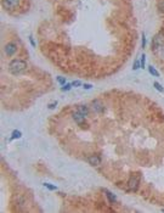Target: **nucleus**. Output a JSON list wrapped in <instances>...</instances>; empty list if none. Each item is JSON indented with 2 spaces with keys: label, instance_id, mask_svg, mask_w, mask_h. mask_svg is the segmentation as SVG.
Instances as JSON below:
<instances>
[{
  "label": "nucleus",
  "instance_id": "1",
  "mask_svg": "<svg viewBox=\"0 0 164 213\" xmlns=\"http://www.w3.org/2000/svg\"><path fill=\"white\" fill-rule=\"evenodd\" d=\"M27 70V62L21 59H15V60H11L10 64H9V71L12 73V74H22L23 72Z\"/></svg>",
  "mask_w": 164,
  "mask_h": 213
},
{
  "label": "nucleus",
  "instance_id": "2",
  "mask_svg": "<svg viewBox=\"0 0 164 213\" xmlns=\"http://www.w3.org/2000/svg\"><path fill=\"white\" fill-rule=\"evenodd\" d=\"M4 51L6 54V56H9V57L14 56L15 54L17 53V45H16V43H14V42L7 43L6 45L4 46Z\"/></svg>",
  "mask_w": 164,
  "mask_h": 213
},
{
  "label": "nucleus",
  "instance_id": "3",
  "mask_svg": "<svg viewBox=\"0 0 164 213\" xmlns=\"http://www.w3.org/2000/svg\"><path fill=\"white\" fill-rule=\"evenodd\" d=\"M139 185H140V177L139 175H136V174L131 175L130 179H129V181H128V186H129V189L131 190V191H136L137 188H139Z\"/></svg>",
  "mask_w": 164,
  "mask_h": 213
},
{
  "label": "nucleus",
  "instance_id": "4",
  "mask_svg": "<svg viewBox=\"0 0 164 213\" xmlns=\"http://www.w3.org/2000/svg\"><path fill=\"white\" fill-rule=\"evenodd\" d=\"M91 108H92V111L94 112H96V113H102L103 111H105V106H103V103H102L101 100H92L91 101Z\"/></svg>",
  "mask_w": 164,
  "mask_h": 213
},
{
  "label": "nucleus",
  "instance_id": "5",
  "mask_svg": "<svg viewBox=\"0 0 164 213\" xmlns=\"http://www.w3.org/2000/svg\"><path fill=\"white\" fill-rule=\"evenodd\" d=\"M20 5V0H3V6L6 10H14Z\"/></svg>",
  "mask_w": 164,
  "mask_h": 213
},
{
  "label": "nucleus",
  "instance_id": "6",
  "mask_svg": "<svg viewBox=\"0 0 164 213\" xmlns=\"http://www.w3.org/2000/svg\"><path fill=\"white\" fill-rule=\"evenodd\" d=\"M72 117H73L74 122H75L77 124H79V125H81L84 122H85V116H84L83 113H80L79 111L73 112V113H72Z\"/></svg>",
  "mask_w": 164,
  "mask_h": 213
},
{
  "label": "nucleus",
  "instance_id": "7",
  "mask_svg": "<svg viewBox=\"0 0 164 213\" xmlns=\"http://www.w3.org/2000/svg\"><path fill=\"white\" fill-rule=\"evenodd\" d=\"M86 161L91 164V166L97 167V166H100V163H101V157L98 156V155H91V156H89L86 158Z\"/></svg>",
  "mask_w": 164,
  "mask_h": 213
},
{
  "label": "nucleus",
  "instance_id": "8",
  "mask_svg": "<svg viewBox=\"0 0 164 213\" xmlns=\"http://www.w3.org/2000/svg\"><path fill=\"white\" fill-rule=\"evenodd\" d=\"M152 45L153 48H159V46L164 45V37L162 34H157L154 37V39L152 40Z\"/></svg>",
  "mask_w": 164,
  "mask_h": 213
},
{
  "label": "nucleus",
  "instance_id": "9",
  "mask_svg": "<svg viewBox=\"0 0 164 213\" xmlns=\"http://www.w3.org/2000/svg\"><path fill=\"white\" fill-rule=\"evenodd\" d=\"M102 191L105 192L106 195H107V197H108V200L111 201V202H117V196L113 194V192H111V191H107L106 189H103Z\"/></svg>",
  "mask_w": 164,
  "mask_h": 213
},
{
  "label": "nucleus",
  "instance_id": "10",
  "mask_svg": "<svg viewBox=\"0 0 164 213\" xmlns=\"http://www.w3.org/2000/svg\"><path fill=\"white\" fill-rule=\"evenodd\" d=\"M78 111H79L80 113H83L84 116H87V114H89V107H87L86 105H80V106L78 107Z\"/></svg>",
  "mask_w": 164,
  "mask_h": 213
},
{
  "label": "nucleus",
  "instance_id": "11",
  "mask_svg": "<svg viewBox=\"0 0 164 213\" xmlns=\"http://www.w3.org/2000/svg\"><path fill=\"white\" fill-rule=\"evenodd\" d=\"M147 70H148V72H150V74H152L153 77H158V76H159V72H158L157 70L153 67V66H151V65L148 66V68H147Z\"/></svg>",
  "mask_w": 164,
  "mask_h": 213
},
{
  "label": "nucleus",
  "instance_id": "12",
  "mask_svg": "<svg viewBox=\"0 0 164 213\" xmlns=\"http://www.w3.org/2000/svg\"><path fill=\"white\" fill-rule=\"evenodd\" d=\"M72 83H66L65 85H62V88H61V91H68V90H71L72 89Z\"/></svg>",
  "mask_w": 164,
  "mask_h": 213
},
{
  "label": "nucleus",
  "instance_id": "13",
  "mask_svg": "<svg viewBox=\"0 0 164 213\" xmlns=\"http://www.w3.org/2000/svg\"><path fill=\"white\" fill-rule=\"evenodd\" d=\"M153 87H154V88H156V89H157L158 91L164 93V88H163V87H162V84H159V83H158V82H154V83H153Z\"/></svg>",
  "mask_w": 164,
  "mask_h": 213
},
{
  "label": "nucleus",
  "instance_id": "14",
  "mask_svg": "<svg viewBox=\"0 0 164 213\" xmlns=\"http://www.w3.org/2000/svg\"><path fill=\"white\" fill-rule=\"evenodd\" d=\"M140 67H141V62H140V59H137V60H135V62H134V65H133V70L136 71V70H139Z\"/></svg>",
  "mask_w": 164,
  "mask_h": 213
},
{
  "label": "nucleus",
  "instance_id": "15",
  "mask_svg": "<svg viewBox=\"0 0 164 213\" xmlns=\"http://www.w3.org/2000/svg\"><path fill=\"white\" fill-rule=\"evenodd\" d=\"M43 185L48 188L49 190H57V186L56 185H52V184H49V183H43Z\"/></svg>",
  "mask_w": 164,
  "mask_h": 213
},
{
  "label": "nucleus",
  "instance_id": "16",
  "mask_svg": "<svg viewBox=\"0 0 164 213\" xmlns=\"http://www.w3.org/2000/svg\"><path fill=\"white\" fill-rule=\"evenodd\" d=\"M22 136L21 131L20 130H14L12 131V139H20Z\"/></svg>",
  "mask_w": 164,
  "mask_h": 213
},
{
  "label": "nucleus",
  "instance_id": "17",
  "mask_svg": "<svg viewBox=\"0 0 164 213\" xmlns=\"http://www.w3.org/2000/svg\"><path fill=\"white\" fill-rule=\"evenodd\" d=\"M56 79H57V82L61 84V87H62V85H65V84L67 83V82H66V78H65V77H61V76L56 77Z\"/></svg>",
  "mask_w": 164,
  "mask_h": 213
},
{
  "label": "nucleus",
  "instance_id": "18",
  "mask_svg": "<svg viewBox=\"0 0 164 213\" xmlns=\"http://www.w3.org/2000/svg\"><path fill=\"white\" fill-rule=\"evenodd\" d=\"M140 62H141V68H145V64H146V55H145V54H142V55H141Z\"/></svg>",
  "mask_w": 164,
  "mask_h": 213
},
{
  "label": "nucleus",
  "instance_id": "19",
  "mask_svg": "<svg viewBox=\"0 0 164 213\" xmlns=\"http://www.w3.org/2000/svg\"><path fill=\"white\" fill-rule=\"evenodd\" d=\"M141 46H142V49L146 46V36H145V33L141 34Z\"/></svg>",
  "mask_w": 164,
  "mask_h": 213
},
{
  "label": "nucleus",
  "instance_id": "20",
  "mask_svg": "<svg viewBox=\"0 0 164 213\" xmlns=\"http://www.w3.org/2000/svg\"><path fill=\"white\" fill-rule=\"evenodd\" d=\"M158 9H159L162 12H164V0H161V1H159V4H158Z\"/></svg>",
  "mask_w": 164,
  "mask_h": 213
},
{
  "label": "nucleus",
  "instance_id": "21",
  "mask_svg": "<svg viewBox=\"0 0 164 213\" xmlns=\"http://www.w3.org/2000/svg\"><path fill=\"white\" fill-rule=\"evenodd\" d=\"M57 103H58L57 101H54L52 103H49V105H48V107H49L50 110H52V108H55V107L57 106Z\"/></svg>",
  "mask_w": 164,
  "mask_h": 213
},
{
  "label": "nucleus",
  "instance_id": "22",
  "mask_svg": "<svg viewBox=\"0 0 164 213\" xmlns=\"http://www.w3.org/2000/svg\"><path fill=\"white\" fill-rule=\"evenodd\" d=\"M72 85L73 87H81L83 84H81L80 80H74V82H72Z\"/></svg>",
  "mask_w": 164,
  "mask_h": 213
},
{
  "label": "nucleus",
  "instance_id": "23",
  "mask_svg": "<svg viewBox=\"0 0 164 213\" xmlns=\"http://www.w3.org/2000/svg\"><path fill=\"white\" fill-rule=\"evenodd\" d=\"M29 43H31V45L33 46V48H35V46H37V44H35V42H34V39H33V37H32V36H29Z\"/></svg>",
  "mask_w": 164,
  "mask_h": 213
},
{
  "label": "nucleus",
  "instance_id": "24",
  "mask_svg": "<svg viewBox=\"0 0 164 213\" xmlns=\"http://www.w3.org/2000/svg\"><path fill=\"white\" fill-rule=\"evenodd\" d=\"M83 88L85 89V90H89V89L92 88V85L91 84H83Z\"/></svg>",
  "mask_w": 164,
  "mask_h": 213
}]
</instances>
